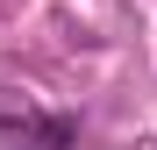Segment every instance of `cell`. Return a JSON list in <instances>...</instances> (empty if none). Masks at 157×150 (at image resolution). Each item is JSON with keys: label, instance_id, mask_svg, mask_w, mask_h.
<instances>
[{"label": "cell", "instance_id": "1", "mask_svg": "<svg viewBox=\"0 0 157 150\" xmlns=\"http://www.w3.org/2000/svg\"><path fill=\"white\" fill-rule=\"evenodd\" d=\"M71 121L64 114H36L29 100H7L0 93V150H71Z\"/></svg>", "mask_w": 157, "mask_h": 150}]
</instances>
